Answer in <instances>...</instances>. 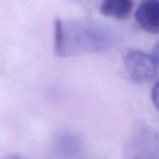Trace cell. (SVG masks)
Returning <instances> with one entry per match:
<instances>
[{
  "mask_svg": "<svg viewBox=\"0 0 159 159\" xmlns=\"http://www.w3.org/2000/svg\"><path fill=\"white\" fill-rule=\"evenodd\" d=\"M135 20L146 32L159 34V0H144L137 9Z\"/></svg>",
  "mask_w": 159,
  "mask_h": 159,
  "instance_id": "obj_3",
  "label": "cell"
},
{
  "mask_svg": "<svg viewBox=\"0 0 159 159\" xmlns=\"http://www.w3.org/2000/svg\"><path fill=\"white\" fill-rule=\"evenodd\" d=\"M152 57L155 59L157 65H159V42L157 43L156 46L155 47V48H154Z\"/></svg>",
  "mask_w": 159,
  "mask_h": 159,
  "instance_id": "obj_6",
  "label": "cell"
},
{
  "mask_svg": "<svg viewBox=\"0 0 159 159\" xmlns=\"http://www.w3.org/2000/svg\"><path fill=\"white\" fill-rule=\"evenodd\" d=\"M124 65L129 76L137 82H150L157 75V64L152 56L138 50L128 51Z\"/></svg>",
  "mask_w": 159,
  "mask_h": 159,
  "instance_id": "obj_2",
  "label": "cell"
},
{
  "mask_svg": "<svg viewBox=\"0 0 159 159\" xmlns=\"http://www.w3.org/2000/svg\"><path fill=\"white\" fill-rule=\"evenodd\" d=\"M132 9V0H102L99 9L105 16L121 20L130 16Z\"/></svg>",
  "mask_w": 159,
  "mask_h": 159,
  "instance_id": "obj_4",
  "label": "cell"
},
{
  "mask_svg": "<svg viewBox=\"0 0 159 159\" xmlns=\"http://www.w3.org/2000/svg\"><path fill=\"white\" fill-rule=\"evenodd\" d=\"M152 98L154 105L155 106V107L159 111V82L155 85V87L152 89Z\"/></svg>",
  "mask_w": 159,
  "mask_h": 159,
  "instance_id": "obj_5",
  "label": "cell"
},
{
  "mask_svg": "<svg viewBox=\"0 0 159 159\" xmlns=\"http://www.w3.org/2000/svg\"><path fill=\"white\" fill-rule=\"evenodd\" d=\"M54 29V51L59 57L102 54L113 46L110 29L96 20H57Z\"/></svg>",
  "mask_w": 159,
  "mask_h": 159,
  "instance_id": "obj_1",
  "label": "cell"
}]
</instances>
